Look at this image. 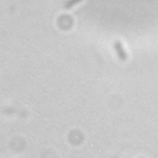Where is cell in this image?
<instances>
[{
	"mask_svg": "<svg viewBox=\"0 0 158 158\" xmlns=\"http://www.w3.org/2000/svg\"><path fill=\"white\" fill-rule=\"evenodd\" d=\"M114 48L116 51V54H117L118 59H121V60H126L127 59V53L123 49V47H122V44H121L120 41H115L114 42Z\"/></svg>",
	"mask_w": 158,
	"mask_h": 158,
	"instance_id": "1",
	"label": "cell"
},
{
	"mask_svg": "<svg viewBox=\"0 0 158 158\" xmlns=\"http://www.w3.org/2000/svg\"><path fill=\"white\" fill-rule=\"evenodd\" d=\"M79 1H81V0H67L64 2V9H70L72 6H74L75 4H78Z\"/></svg>",
	"mask_w": 158,
	"mask_h": 158,
	"instance_id": "2",
	"label": "cell"
}]
</instances>
